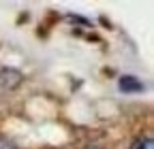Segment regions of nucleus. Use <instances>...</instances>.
I'll list each match as a JSON object with an SVG mask.
<instances>
[{"label":"nucleus","mask_w":154,"mask_h":149,"mask_svg":"<svg viewBox=\"0 0 154 149\" xmlns=\"http://www.w3.org/2000/svg\"><path fill=\"white\" fill-rule=\"evenodd\" d=\"M22 81H24V74L19 70H15V68H2L0 70V87H2V92L15 89Z\"/></svg>","instance_id":"f257e3e1"},{"label":"nucleus","mask_w":154,"mask_h":149,"mask_svg":"<svg viewBox=\"0 0 154 149\" xmlns=\"http://www.w3.org/2000/svg\"><path fill=\"white\" fill-rule=\"evenodd\" d=\"M131 149H154V143H152V136H139L135 139Z\"/></svg>","instance_id":"7ed1b4c3"},{"label":"nucleus","mask_w":154,"mask_h":149,"mask_svg":"<svg viewBox=\"0 0 154 149\" xmlns=\"http://www.w3.org/2000/svg\"><path fill=\"white\" fill-rule=\"evenodd\" d=\"M143 83L135 77V74H122L118 79V89L124 92V94H137V92H143Z\"/></svg>","instance_id":"f03ea898"},{"label":"nucleus","mask_w":154,"mask_h":149,"mask_svg":"<svg viewBox=\"0 0 154 149\" xmlns=\"http://www.w3.org/2000/svg\"><path fill=\"white\" fill-rule=\"evenodd\" d=\"M0 149H15V145L9 141V139H5V136H0Z\"/></svg>","instance_id":"20e7f679"}]
</instances>
